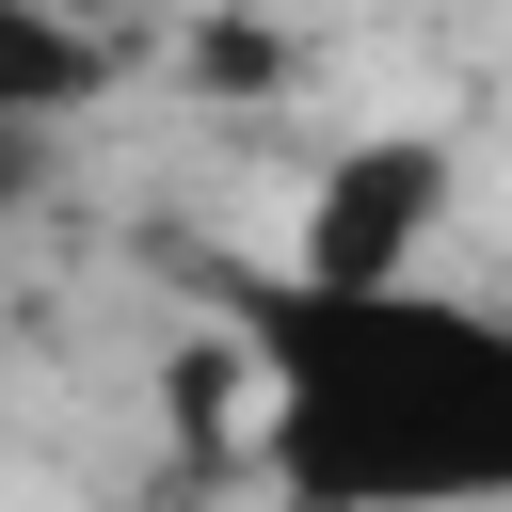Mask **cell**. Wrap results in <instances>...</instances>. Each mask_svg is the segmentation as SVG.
I'll return each mask as SVG.
<instances>
[{
  "instance_id": "cell-1",
  "label": "cell",
  "mask_w": 512,
  "mask_h": 512,
  "mask_svg": "<svg viewBox=\"0 0 512 512\" xmlns=\"http://www.w3.org/2000/svg\"><path fill=\"white\" fill-rule=\"evenodd\" d=\"M240 480L272 512H512V304L448 256L304 272L240 256L224 288Z\"/></svg>"
},
{
  "instance_id": "cell-2",
  "label": "cell",
  "mask_w": 512,
  "mask_h": 512,
  "mask_svg": "<svg viewBox=\"0 0 512 512\" xmlns=\"http://www.w3.org/2000/svg\"><path fill=\"white\" fill-rule=\"evenodd\" d=\"M448 192H464V160L432 128H368V144H336L304 176L272 256H304V272H416V256H448Z\"/></svg>"
},
{
  "instance_id": "cell-3",
  "label": "cell",
  "mask_w": 512,
  "mask_h": 512,
  "mask_svg": "<svg viewBox=\"0 0 512 512\" xmlns=\"http://www.w3.org/2000/svg\"><path fill=\"white\" fill-rule=\"evenodd\" d=\"M96 80H112V48L64 0H0V128H64Z\"/></svg>"
}]
</instances>
